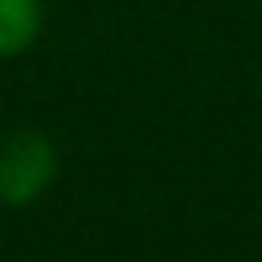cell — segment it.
<instances>
[{"label":"cell","instance_id":"obj_1","mask_svg":"<svg viewBox=\"0 0 262 262\" xmlns=\"http://www.w3.org/2000/svg\"><path fill=\"white\" fill-rule=\"evenodd\" d=\"M53 172L57 156L41 131H12L0 139V196L8 205H33Z\"/></svg>","mask_w":262,"mask_h":262},{"label":"cell","instance_id":"obj_2","mask_svg":"<svg viewBox=\"0 0 262 262\" xmlns=\"http://www.w3.org/2000/svg\"><path fill=\"white\" fill-rule=\"evenodd\" d=\"M37 29H41V4L37 0H0V57L29 49Z\"/></svg>","mask_w":262,"mask_h":262}]
</instances>
